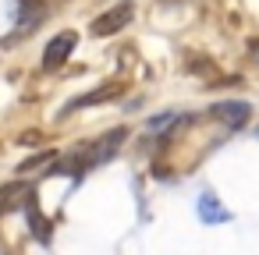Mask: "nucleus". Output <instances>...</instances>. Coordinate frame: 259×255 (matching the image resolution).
<instances>
[{"label": "nucleus", "instance_id": "obj_6", "mask_svg": "<svg viewBox=\"0 0 259 255\" xmlns=\"http://www.w3.org/2000/svg\"><path fill=\"white\" fill-rule=\"evenodd\" d=\"M195 209H199V220H202L206 227H217V223H227V220H231V209H224L213 191H202L199 202H195Z\"/></svg>", "mask_w": 259, "mask_h": 255}, {"label": "nucleus", "instance_id": "obj_2", "mask_svg": "<svg viewBox=\"0 0 259 255\" xmlns=\"http://www.w3.org/2000/svg\"><path fill=\"white\" fill-rule=\"evenodd\" d=\"M75 46H78V36H75V32H57V36L47 43V50H43V71H57V68L75 54Z\"/></svg>", "mask_w": 259, "mask_h": 255}, {"label": "nucleus", "instance_id": "obj_5", "mask_svg": "<svg viewBox=\"0 0 259 255\" xmlns=\"http://www.w3.org/2000/svg\"><path fill=\"white\" fill-rule=\"evenodd\" d=\"M25 216H29V230L36 234V241H39V244H50L54 223L39 213V195H36V191H25Z\"/></svg>", "mask_w": 259, "mask_h": 255}, {"label": "nucleus", "instance_id": "obj_7", "mask_svg": "<svg viewBox=\"0 0 259 255\" xmlns=\"http://www.w3.org/2000/svg\"><path fill=\"white\" fill-rule=\"evenodd\" d=\"M121 89L124 85H117V82H107V85H100L96 92H89V96H78V99H71L64 110H61V117H68L71 110H78V107H100V103H107V99H114V96H121Z\"/></svg>", "mask_w": 259, "mask_h": 255}, {"label": "nucleus", "instance_id": "obj_9", "mask_svg": "<svg viewBox=\"0 0 259 255\" xmlns=\"http://www.w3.org/2000/svg\"><path fill=\"white\" fill-rule=\"evenodd\" d=\"M255 138H259V128H255Z\"/></svg>", "mask_w": 259, "mask_h": 255}, {"label": "nucleus", "instance_id": "obj_8", "mask_svg": "<svg viewBox=\"0 0 259 255\" xmlns=\"http://www.w3.org/2000/svg\"><path fill=\"white\" fill-rule=\"evenodd\" d=\"M43 163H54V152H39V156H29L25 163H18V174H29V170H36V167H43Z\"/></svg>", "mask_w": 259, "mask_h": 255}, {"label": "nucleus", "instance_id": "obj_4", "mask_svg": "<svg viewBox=\"0 0 259 255\" xmlns=\"http://www.w3.org/2000/svg\"><path fill=\"white\" fill-rule=\"evenodd\" d=\"M209 117L227 124V128H241L248 117H252V107L245 99H224V103H213L209 107Z\"/></svg>", "mask_w": 259, "mask_h": 255}, {"label": "nucleus", "instance_id": "obj_1", "mask_svg": "<svg viewBox=\"0 0 259 255\" xmlns=\"http://www.w3.org/2000/svg\"><path fill=\"white\" fill-rule=\"evenodd\" d=\"M128 138V128H114L110 135H103L100 142H93L89 149H82V163H85V170H93V167H100V163H107V160H114V152L121 149V142Z\"/></svg>", "mask_w": 259, "mask_h": 255}, {"label": "nucleus", "instance_id": "obj_3", "mask_svg": "<svg viewBox=\"0 0 259 255\" xmlns=\"http://www.w3.org/2000/svg\"><path fill=\"white\" fill-rule=\"evenodd\" d=\"M132 15H135V8L128 4V0H121V4L117 8H110L107 15H100L96 22H93V36H114V32H121L128 22H132Z\"/></svg>", "mask_w": 259, "mask_h": 255}]
</instances>
